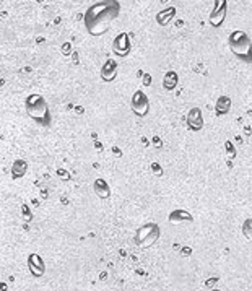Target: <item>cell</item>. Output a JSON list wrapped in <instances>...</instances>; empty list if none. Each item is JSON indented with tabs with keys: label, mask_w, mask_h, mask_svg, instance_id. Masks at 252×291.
<instances>
[{
	"label": "cell",
	"mask_w": 252,
	"mask_h": 291,
	"mask_svg": "<svg viewBox=\"0 0 252 291\" xmlns=\"http://www.w3.org/2000/svg\"><path fill=\"white\" fill-rule=\"evenodd\" d=\"M120 15V3L117 0H101L93 3L83 15L87 31L92 36H101L108 31L109 24Z\"/></svg>",
	"instance_id": "6da1fadb"
},
{
	"label": "cell",
	"mask_w": 252,
	"mask_h": 291,
	"mask_svg": "<svg viewBox=\"0 0 252 291\" xmlns=\"http://www.w3.org/2000/svg\"><path fill=\"white\" fill-rule=\"evenodd\" d=\"M24 109H26L28 116L31 117L34 122H38L39 125L49 127L52 124V116H50L49 104L43 95H38V93L29 95L26 101H24Z\"/></svg>",
	"instance_id": "7a4b0ae2"
},
{
	"label": "cell",
	"mask_w": 252,
	"mask_h": 291,
	"mask_svg": "<svg viewBox=\"0 0 252 291\" xmlns=\"http://www.w3.org/2000/svg\"><path fill=\"white\" fill-rule=\"evenodd\" d=\"M228 46L236 57L244 60V62H252V41L249 34L243 29H236L229 34Z\"/></svg>",
	"instance_id": "3957f363"
},
{
	"label": "cell",
	"mask_w": 252,
	"mask_h": 291,
	"mask_svg": "<svg viewBox=\"0 0 252 291\" xmlns=\"http://www.w3.org/2000/svg\"><path fill=\"white\" fill-rule=\"evenodd\" d=\"M161 229L156 223H147L140 226L135 233V242L138 247H150L160 239Z\"/></svg>",
	"instance_id": "277c9868"
},
{
	"label": "cell",
	"mask_w": 252,
	"mask_h": 291,
	"mask_svg": "<svg viewBox=\"0 0 252 291\" xmlns=\"http://www.w3.org/2000/svg\"><path fill=\"white\" fill-rule=\"evenodd\" d=\"M130 106H132V111L135 116L138 117H145L150 112V101L148 96L143 93L142 90H137L130 98Z\"/></svg>",
	"instance_id": "5b68a950"
},
{
	"label": "cell",
	"mask_w": 252,
	"mask_h": 291,
	"mask_svg": "<svg viewBox=\"0 0 252 291\" xmlns=\"http://www.w3.org/2000/svg\"><path fill=\"white\" fill-rule=\"evenodd\" d=\"M226 12H228V5L226 0H215V8L210 13V24L213 28H220L226 18Z\"/></svg>",
	"instance_id": "8992f818"
},
{
	"label": "cell",
	"mask_w": 252,
	"mask_h": 291,
	"mask_svg": "<svg viewBox=\"0 0 252 291\" xmlns=\"http://www.w3.org/2000/svg\"><path fill=\"white\" fill-rule=\"evenodd\" d=\"M130 49H132V43H130V38L127 33H120L115 36L114 43H113V50L120 57H125Z\"/></svg>",
	"instance_id": "52a82bcc"
},
{
	"label": "cell",
	"mask_w": 252,
	"mask_h": 291,
	"mask_svg": "<svg viewBox=\"0 0 252 291\" xmlns=\"http://www.w3.org/2000/svg\"><path fill=\"white\" fill-rule=\"evenodd\" d=\"M28 270L33 277H43L46 273V264L39 254H29L28 257Z\"/></svg>",
	"instance_id": "ba28073f"
},
{
	"label": "cell",
	"mask_w": 252,
	"mask_h": 291,
	"mask_svg": "<svg viewBox=\"0 0 252 291\" xmlns=\"http://www.w3.org/2000/svg\"><path fill=\"white\" fill-rule=\"evenodd\" d=\"M117 72H119V65L115 62L114 59H108L106 62L103 64V67H101V78L106 83H111V81L115 80V76H117Z\"/></svg>",
	"instance_id": "9c48e42d"
},
{
	"label": "cell",
	"mask_w": 252,
	"mask_h": 291,
	"mask_svg": "<svg viewBox=\"0 0 252 291\" xmlns=\"http://www.w3.org/2000/svg\"><path fill=\"white\" fill-rule=\"evenodd\" d=\"M187 125L192 130H200L204 127V117H202L200 108H192L187 114Z\"/></svg>",
	"instance_id": "30bf717a"
},
{
	"label": "cell",
	"mask_w": 252,
	"mask_h": 291,
	"mask_svg": "<svg viewBox=\"0 0 252 291\" xmlns=\"http://www.w3.org/2000/svg\"><path fill=\"white\" fill-rule=\"evenodd\" d=\"M169 223L173 224H184V223H192L194 217L190 215L187 210H174L169 213Z\"/></svg>",
	"instance_id": "8fae6325"
},
{
	"label": "cell",
	"mask_w": 252,
	"mask_h": 291,
	"mask_svg": "<svg viewBox=\"0 0 252 291\" xmlns=\"http://www.w3.org/2000/svg\"><path fill=\"white\" fill-rule=\"evenodd\" d=\"M93 191H94V194H96L99 198H104V200L111 197V187H109V184L106 182L104 179H101V177H98V179L93 182Z\"/></svg>",
	"instance_id": "7c38bea8"
},
{
	"label": "cell",
	"mask_w": 252,
	"mask_h": 291,
	"mask_svg": "<svg viewBox=\"0 0 252 291\" xmlns=\"http://www.w3.org/2000/svg\"><path fill=\"white\" fill-rule=\"evenodd\" d=\"M28 171V163L24 160H15L13 165H12V176L13 179H20V177H23L26 174Z\"/></svg>",
	"instance_id": "4fadbf2b"
},
{
	"label": "cell",
	"mask_w": 252,
	"mask_h": 291,
	"mask_svg": "<svg viewBox=\"0 0 252 291\" xmlns=\"http://www.w3.org/2000/svg\"><path fill=\"white\" fill-rule=\"evenodd\" d=\"M178 73L176 72H168L164 75V78H163V88L164 90H168V91H173L176 86H178Z\"/></svg>",
	"instance_id": "5bb4252c"
},
{
	"label": "cell",
	"mask_w": 252,
	"mask_h": 291,
	"mask_svg": "<svg viewBox=\"0 0 252 291\" xmlns=\"http://www.w3.org/2000/svg\"><path fill=\"white\" fill-rule=\"evenodd\" d=\"M229 108H231V99L228 96H221V98H218V101H216V114L223 116L229 111Z\"/></svg>",
	"instance_id": "9a60e30c"
},
{
	"label": "cell",
	"mask_w": 252,
	"mask_h": 291,
	"mask_svg": "<svg viewBox=\"0 0 252 291\" xmlns=\"http://www.w3.org/2000/svg\"><path fill=\"white\" fill-rule=\"evenodd\" d=\"M243 234H244V238L248 239V241L252 242V218H248L243 223Z\"/></svg>",
	"instance_id": "2e32d148"
},
{
	"label": "cell",
	"mask_w": 252,
	"mask_h": 291,
	"mask_svg": "<svg viewBox=\"0 0 252 291\" xmlns=\"http://www.w3.org/2000/svg\"><path fill=\"white\" fill-rule=\"evenodd\" d=\"M22 217L24 221H31L33 215H31V210H29L28 205H22Z\"/></svg>",
	"instance_id": "e0dca14e"
},
{
	"label": "cell",
	"mask_w": 252,
	"mask_h": 291,
	"mask_svg": "<svg viewBox=\"0 0 252 291\" xmlns=\"http://www.w3.org/2000/svg\"><path fill=\"white\" fill-rule=\"evenodd\" d=\"M57 176L62 181H69L70 179V172L67 170H64V168H59V170H57Z\"/></svg>",
	"instance_id": "ac0fdd59"
},
{
	"label": "cell",
	"mask_w": 252,
	"mask_h": 291,
	"mask_svg": "<svg viewBox=\"0 0 252 291\" xmlns=\"http://www.w3.org/2000/svg\"><path fill=\"white\" fill-rule=\"evenodd\" d=\"M60 52H62L64 55H70V54H72V44H70V43L62 44V48H60Z\"/></svg>",
	"instance_id": "d6986e66"
},
{
	"label": "cell",
	"mask_w": 252,
	"mask_h": 291,
	"mask_svg": "<svg viewBox=\"0 0 252 291\" xmlns=\"http://www.w3.org/2000/svg\"><path fill=\"white\" fill-rule=\"evenodd\" d=\"M226 150H228L229 158H234L236 156V150H233V144H231V142H226Z\"/></svg>",
	"instance_id": "ffe728a7"
},
{
	"label": "cell",
	"mask_w": 252,
	"mask_h": 291,
	"mask_svg": "<svg viewBox=\"0 0 252 291\" xmlns=\"http://www.w3.org/2000/svg\"><path fill=\"white\" fill-rule=\"evenodd\" d=\"M151 168H153V171L156 172V174H161V168L158 165H151Z\"/></svg>",
	"instance_id": "44dd1931"
},
{
	"label": "cell",
	"mask_w": 252,
	"mask_h": 291,
	"mask_svg": "<svg viewBox=\"0 0 252 291\" xmlns=\"http://www.w3.org/2000/svg\"><path fill=\"white\" fill-rule=\"evenodd\" d=\"M7 288H8V287H7V283H3V282L0 283V291H7Z\"/></svg>",
	"instance_id": "7402d4cb"
},
{
	"label": "cell",
	"mask_w": 252,
	"mask_h": 291,
	"mask_svg": "<svg viewBox=\"0 0 252 291\" xmlns=\"http://www.w3.org/2000/svg\"><path fill=\"white\" fill-rule=\"evenodd\" d=\"M75 112H77V114H82V112H83V108H82V106H77V109H75Z\"/></svg>",
	"instance_id": "603a6c76"
}]
</instances>
